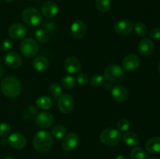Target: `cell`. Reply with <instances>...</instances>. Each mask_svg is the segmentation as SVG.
<instances>
[{"instance_id":"obj_1","label":"cell","mask_w":160,"mask_h":159,"mask_svg":"<svg viewBox=\"0 0 160 159\" xmlns=\"http://www.w3.org/2000/svg\"><path fill=\"white\" fill-rule=\"evenodd\" d=\"M53 137L51 132L45 130L38 131L33 138V146L37 151L46 153L52 146Z\"/></svg>"},{"instance_id":"obj_2","label":"cell","mask_w":160,"mask_h":159,"mask_svg":"<svg viewBox=\"0 0 160 159\" xmlns=\"http://www.w3.org/2000/svg\"><path fill=\"white\" fill-rule=\"evenodd\" d=\"M1 90L6 97L15 98L21 92V83L14 76H6L1 83Z\"/></svg>"},{"instance_id":"obj_3","label":"cell","mask_w":160,"mask_h":159,"mask_svg":"<svg viewBox=\"0 0 160 159\" xmlns=\"http://www.w3.org/2000/svg\"><path fill=\"white\" fill-rule=\"evenodd\" d=\"M104 77L107 81L112 84H118L122 82L125 77V73L121 66L116 64L109 65L105 69Z\"/></svg>"},{"instance_id":"obj_4","label":"cell","mask_w":160,"mask_h":159,"mask_svg":"<svg viewBox=\"0 0 160 159\" xmlns=\"http://www.w3.org/2000/svg\"><path fill=\"white\" fill-rule=\"evenodd\" d=\"M121 139L120 132L114 128H106L100 134V140L106 146H116L120 143Z\"/></svg>"},{"instance_id":"obj_5","label":"cell","mask_w":160,"mask_h":159,"mask_svg":"<svg viewBox=\"0 0 160 159\" xmlns=\"http://www.w3.org/2000/svg\"><path fill=\"white\" fill-rule=\"evenodd\" d=\"M21 19L26 24L35 26L42 22V13L35 8H25L21 12Z\"/></svg>"},{"instance_id":"obj_6","label":"cell","mask_w":160,"mask_h":159,"mask_svg":"<svg viewBox=\"0 0 160 159\" xmlns=\"http://www.w3.org/2000/svg\"><path fill=\"white\" fill-rule=\"evenodd\" d=\"M22 55L28 58H34L39 51V46L35 40L28 37L22 41L20 45Z\"/></svg>"},{"instance_id":"obj_7","label":"cell","mask_w":160,"mask_h":159,"mask_svg":"<svg viewBox=\"0 0 160 159\" xmlns=\"http://www.w3.org/2000/svg\"><path fill=\"white\" fill-rule=\"evenodd\" d=\"M58 106L62 113L69 114L74 108V100L73 97L68 94H61L58 99Z\"/></svg>"},{"instance_id":"obj_8","label":"cell","mask_w":160,"mask_h":159,"mask_svg":"<svg viewBox=\"0 0 160 159\" xmlns=\"http://www.w3.org/2000/svg\"><path fill=\"white\" fill-rule=\"evenodd\" d=\"M141 59L137 55L129 54L123 58L122 61V68L128 72L135 71L140 67Z\"/></svg>"},{"instance_id":"obj_9","label":"cell","mask_w":160,"mask_h":159,"mask_svg":"<svg viewBox=\"0 0 160 159\" xmlns=\"http://www.w3.org/2000/svg\"><path fill=\"white\" fill-rule=\"evenodd\" d=\"M115 32L120 36H128L134 30V24L129 20H120L117 21L114 25Z\"/></svg>"},{"instance_id":"obj_10","label":"cell","mask_w":160,"mask_h":159,"mask_svg":"<svg viewBox=\"0 0 160 159\" xmlns=\"http://www.w3.org/2000/svg\"><path fill=\"white\" fill-rule=\"evenodd\" d=\"M79 143V137L76 132L66 134L62 142V147L67 152L73 151Z\"/></svg>"},{"instance_id":"obj_11","label":"cell","mask_w":160,"mask_h":159,"mask_svg":"<svg viewBox=\"0 0 160 159\" xmlns=\"http://www.w3.org/2000/svg\"><path fill=\"white\" fill-rule=\"evenodd\" d=\"M28 34V29L23 24L20 23H15L11 25L8 30V34L11 38L14 40H19L25 37Z\"/></svg>"},{"instance_id":"obj_12","label":"cell","mask_w":160,"mask_h":159,"mask_svg":"<svg viewBox=\"0 0 160 159\" xmlns=\"http://www.w3.org/2000/svg\"><path fill=\"white\" fill-rule=\"evenodd\" d=\"M54 122V117L51 113L42 112L38 114L35 117V124L42 129H48Z\"/></svg>"},{"instance_id":"obj_13","label":"cell","mask_w":160,"mask_h":159,"mask_svg":"<svg viewBox=\"0 0 160 159\" xmlns=\"http://www.w3.org/2000/svg\"><path fill=\"white\" fill-rule=\"evenodd\" d=\"M8 144L15 149H22L27 144V140L24 136L20 132H12L7 139Z\"/></svg>"},{"instance_id":"obj_14","label":"cell","mask_w":160,"mask_h":159,"mask_svg":"<svg viewBox=\"0 0 160 159\" xmlns=\"http://www.w3.org/2000/svg\"><path fill=\"white\" fill-rule=\"evenodd\" d=\"M81 63L79 59L74 56L67 58L64 62V69L70 74H76L81 70Z\"/></svg>"},{"instance_id":"obj_15","label":"cell","mask_w":160,"mask_h":159,"mask_svg":"<svg viewBox=\"0 0 160 159\" xmlns=\"http://www.w3.org/2000/svg\"><path fill=\"white\" fill-rule=\"evenodd\" d=\"M5 63L7 66L12 69H17L21 66L23 59L20 55L15 51H9L4 57Z\"/></svg>"},{"instance_id":"obj_16","label":"cell","mask_w":160,"mask_h":159,"mask_svg":"<svg viewBox=\"0 0 160 159\" xmlns=\"http://www.w3.org/2000/svg\"><path fill=\"white\" fill-rule=\"evenodd\" d=\"M138 51L142 55L149 56L154 52L155 44L151 39L144 38L139 42L138 44Z\"/></svg>"},{"instance_id":"obj_17","label":"cell","mask_w":160,"mask_h":159,"mask_svg":"<svg viewBox=\"0 0 160 159\" xmlns=\"http://www.w3.org/2000/svg\"><path fill=\"white\" fill-rule=\"evenodd\" d=\"M58 12H59V7L54 2L47 1L42 5V13L46 18H53L57 15Z\"/></svg>"},{"instance_id":"obj_18","label":"cell","mask_w":160,"mask_h":159,"mask_svg":"<svg viewBox=\"0 0 160 159\" xmlns=\"http://www.w3.org/2000/svg\"><path fill=\"white\" fill-rule=\"evenodd\" d=\"M72 35L76 38H82L87 34V25L82 20L73 22L70 27Z\"/></svg>"},{"instance_id":"obj_19","label":"cell","mask_w":160,"mask_h":159,"mask_svg":"<svg viewBox=\"0 0 160 159\" xmlns=\"http://www.w3.org/2000/svg\"><path fill=\"white\" fill-rule=\"evenodd\" d=\"M111 94L116 101L119 103L124 102L128 96L127 89L122 85H116L111 90Z\"/></svg>"},{"instance_id":"obj_20","label":"cell","mask_w":160,"mask_h":159,"mask_svg":"<svg viewBox=\"0 0 160 159\" xmlns=\"http://www.w3.org/2000/svg\"><path fill=\"white\" fill-rule=\"evenodd\" d=\"M145 149L149 154H154L160 152V137L150 138L145 143Z\"/></svg>"},{"instance_id":"obj_21","label":"cell","mask_w":160,"mask_h":159,"mask_svg":"<svg viewBox=\"0 0 160 159\" xmlns=\"http://www.w3.org/2000/svg\"><path fill=\"white\" fill-rule=\"evenodd\" d=\"M33 67L35 70L38 72L45 71L48 69L49 65L48 60L43 55H38L35 56L32 62Z\"/></svg>"},{"instance_id":"obj_22","label":"cell","mask_w":160,"mask_h":159,"mask_svg":"<svg viewBox=\"0 0 160 159\" xmlns=\"http://www.w3.org/2000/svg\"><path fill=\"white\" fill-rule=\"evenodd\" d=\"M123 140L126 145L129 147H134L139 143V137L135 132H127L123 134Z\"/></svg>"},{"instance_id":"obj_23","label":"cell","mask_w":160,"mask_h":159,"mask_svg":"<svg viewBox=\"0 0 160 159\" xmlns=\"http://www.w3.org/2000/svg\"><path fill=\"white\" fill-rule=\"evenodd\" d=\"M35 104L38 108L43 110H48L52 105V101L48 96L39 97L35 101Z\"/></svg>"},{"instance_id":"obj_24","label":"cell","mask_w":160,"mask_h":159,"mask_svg":"<svg viewBox=\"0 0 160 159\" xmlns=\"http://www.w3.org/2000/svg\"><path fill=\"white\" fill-rule=\"evenodd\" d=\"M51 134L55 138L61 139L65 137V135L67 134V128L61 124L56 125L52 129Z\"/></svg>"},{"instance_id":"obj_25","label":"cell","mask_w":160,"mask_h":159,"mask_svg":"<svg viewBox=\"0 0 160 159\" xmlns=\"http://www.w3.org/2000/svg\"><path fill=\"white\" fill-rule=\"evenodd\" d=\"M34 37H35L37 41L42 44L46 43L49 40V34H48V31H45V29H41V28L38 29L34 32Z\"/></svg>"},{"instance_id":"obj_26","label":"cell","mask_w":160,"mask_h":159,"mask_svg":"<svg viewBox=\"0 0 160 159\" xmlns=\"http://www.w3.org/2000/svg\"><path fill=\"white\" fill-rule=\"evenodd\" d=\"M130 156L131 159H148L146 152L140 147H136L133 148L131 150Z\"/></svg>"},{"instance_id":"obj_27","label":"cell","mask_w":160,"mask_h":159,"mask_svg":"<svg viewBox=\"0 0 160 159\" xmlns=\"http://www.w3.org/2000/svg\"><path fill=\"white\" fill-rule=\"evenodd\" d=\"M75 84H76V80L73 76L70 75L65 76L61 80V87L66 90H71L75 87Z\"/></svg>"},{"instance_id":"obj_28","label":"cell","mask_w":160,"mask_h":159,"mask_svg":"<svg viewBox=\"0 0 160 159\" xmlns=\"http://www.w3.org/2000/svg\"><path fill=\"white\" fill-rule=\"evenodd\" d=\"M95 6L96 9L100 12H107L111 8L110 0H96L95 1Z\"/></svg>"},{"instance_id":"obj_29","label":"cell","mask_w":160,"mask_h":159,"mask_svg":"<svg viewBox=\"0 0 160 159\" xmlns=\"http://www.w3.org/2000/svg\"><path fill=\"white\" fill-rule=\"evenodd\" d=\"M134 30L135 34H137L138 37H143L146 36L147 33H148V27L146 25L142 22H137L134 25Z\"/></svg>"},{"instance_id":"obj_30","label":"cell","mask_w":160,"mask_h":159,"mask_svg":"<svg viewBox=\"0 0 160 159\" xmlns=\"http://www.w3.org/2000/svg\"><path fill=\"white\" fill-rule=\"evenodd\" d=\"M104 80V76H102V74H99V73H96V74L93 75L92 76V78L90 79V84L92 87L97 88V87H100L101 86L103 85Z\"/></svg>"},{"instance_id":"obj_31","label":"cell","mask_w":160,"mask_h":159,"mask_svg":"<svg viewBox=\"0 0 160 159\" xmlns=\"http://www.w3.org/2000/svg\"><path fill=\"white\" fill-rule=\"evenodd\" d=\"M50 93L52 94L53 98L56 100L59 99V97L62 94V87L60 84H57V83H53L50 85L49 87Z\"/></svg>"},{"instance_id":"obj_32","label":"cell","mask_w":160,"mask_h":159,"mask_svg":"<svg viewBox=\"0 0 160 159\" xmlns=\"http://www.w3.org/2000/svg\"><path fill=\"white\" fill-rule=\"evenodd\" d=\"M131 124L127 118H121L117 123V129L120 132H125L129 129Z\"/></svg>"},{"instance_id":"obj_33","label":"cell","mask_w":160,"mask_h":159,"mask_svg":"<svg viewBox=\"0 0 160 159\" xmlns=\"http://www.w3.org/2000/svg\"><path fill=\"white\" fill-rule=\"evenodd\" d=\"M10 133V126L7 123H0V137H6Z\"/></svg>"},{"instance_id":"obj_34","label":"cell","mask_w":160,"mask_h":159,"mask_svg":"<svg viewBox=\"0 0 160 159\" xmlns=\"http://www.w3.org/2000/svg\"><path fill=\"white\" fill-rule=\"evenodd\" d=\"M88 76L85 74V73H80L77 78V82L80 84V85L84 86L88 83Z\"/></svg>"},{"instance_id":"obj_35","label":"cell","mask_w":160,"mask_h":159,"mask_svg":"<svg viewBox=\"0 0 160 159\" xmlns=\"http://www.w3.org/2000/svg\"><path fill=\"white\" fill-rule=\"evenodd\" d=\"M44 27H45V31H48V32H54L56 29V23L52 21L45 22L44 23Z\"/></svg>"},{"instance_id":"obj_36","label":"cell","mask_w":160,"mask_h":159,"mask_svg":"<svg viewBox=\"0 0 160 159\" xmlns=\"http://www.w3.org/2000/svg\"><path fill=\"white\" fill-rule=\"evenodd\" d=\"M3 51H8L12 48V43L10 40L9 39H5L3 40V41L2 42V45H1Z\"/></svg>"},{"instance_id":"obj_37","label":"cell","mask_w":160,"mask_h":159,"mask_svg":"<svg viewBox=\"0 0 160 159\" xmlns=\"http://www.w3.org/2000/svg\"><path fill=\"white\" fill-rule=\"evenodd\" d=\"M149 37L151 38L159 40L160 39V27H156L151 30L149 32Z\"/></svg>"},{"instance_id":"obj_38","label":"cell","mask_w":160,"mask_h":159,"mask_svg":"<svg viewBox=\"0 0 160 159\" xmlns=\"http://www.w3.org/2000/svg\"><path fill=\"white\" fill-rule=\"evenodd\" d=\"M3 73H4V69H3V66L2 65V64L0 63V78L3 76Z\"/></svg>"},{"instance_id":"obj_39","label":"cell","mask_w":160,"mask_h":159,"mask_svg":"<svg viewBox=\"0 0 160 159\" xmlns=\"http://www.w3.org/2000/svg\"><path fill=\"white\" fill-rule=\"evenodd\" d=\"M116 159H126V157H124V156H122V155H119L118 157H117V158Z\"/></svg>"},{"instance_id":"obj_40","label":"cell","mask_w":160,"mask_h":159,"mask_svg":"<svg viewBox=\"0 0 160 159\" xmlns=\"http://www.w3.org/2000/svg\"><path fill=\"white\" fill-rule=\"evenodd\" d=\"M3 159H14V158L12 157H11V156H6Z\"/></svg>"},{"instance_id":"obj_41","label":"cell","mask_w":160,"mask_h":159,"mask_svg":"<svg viewBox=\"0 0 160 159\" xmlns=\"http://www.w3.org/2000/svg\"><path fill=\"white\" fill-rule=\"evenodd\" d=\"M158 70H159V72L160 73V61H159V64H158Z\"/></svg>"},{"instance_id":"obj_42","label":"cell","mask_w":160,"mask_h":159,"mask_svg":"<svg viewBox=\"0 0 160 159\" xmlns=\"http://www.w3.org/2000/svg\"><path fill=\"white\" fill-rule=\"evenodd\" d=\"M6 2H13L14 0H6Z\"/></svg>"},{"instance_id":"obj_43","label":"cell","mask_w":160,"mask_h":159,"mask_svg":"<svg viewBox=\"0 0 160 159\" xmlns=\"http://www.w3.org/2000/svg\"><path fill=\"white\" fill-rule=\"evenodd\" d=\"M149 159H159V158H158V157H151V158H149Z\"/></svg>"},{"instance_id":"obj_44","label":"cell","mask_w":160,"mask_h":159,"mask_svg":"<svg viewBox=\"0 0 160 159\" xmlns=\"http://www.w3.org/2000/svg\"><path fill=\"white\" fill-rule=\"evenodd\" d=\"M31 1H35V0H31Z\"/></svg>"},{"instance_id":"obj_45","label":"cell","mask_w":160,"mask_h":159,"mask_svg":"<svg viewBox=\"0 0 160 159\" xmlns=\"http://www.w3.org/2000/svg\"><path fill=\"white\" fill-rule=\"evenodd\" d=\"M0 49H1V45H0Z\"/></svg>"}]
</instances>
